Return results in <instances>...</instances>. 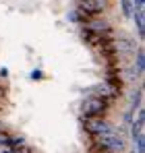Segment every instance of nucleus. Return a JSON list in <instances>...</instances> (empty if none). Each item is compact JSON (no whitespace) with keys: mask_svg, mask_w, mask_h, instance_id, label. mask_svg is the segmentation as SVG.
<instances>
[{"mask_svg":"<svg viewBox=\"0 0 145 153\" xmlns=\"http://www.w3.org/2000/svg\"><path fill=\"white\" fill-rule=\"evenodd\" d=\"M96 141H97V145L104 147L108 153H120V151H124V147H126L124 139H122L118 132H110V134L96 137Z\"/></svg>","mask_w":145,"mask_h":153,"instance_id":"1","label":"nucleus"},{"mask_svg":"<svg viewBox=\"0 0 145 153\" xmlns=\"http://www.w3.org/2000/svg\"><path fill=\"white\" fill-rule=\"evenodd\" d=\"M85 128L89 134L93 137H102V134H110V132H116L114 126L102 118H85Z\"/></svg>","mask_w":145,"mask_h":153,"instance_id":"2","label":"nucleus"},{"mask_svg":"<svg viewBox=\"0 0 145 153\" xmlns=\"http://www.w3.org/2000/svg\"><path fill=\"white\" fill-rule=\"evenodd\" d=\"M104 110H106V100H102V97H89L83 102V108H81L85 118H97Z\"/></svg>","mask_w":145,"mask_h":153,"instance_id":"3","label":"nucleus"},{"mask_svg":"<svg viewBox=\"0 0 145 153\" xmlns=\"http://www.w3.org/2000/svg\"><path fill=\"white\" fill-rule=\"evenodd\" d=\"M106 6V0H81L79 2V10L85 15H97L102 13Z\"/></svg>","mask_w":145,"mask_h":153,"instance_id":"4","label":"nucleus"},{"mask_svg":"<svg viewBox=\"0 0 145 153\" xmlns=\"http://www.w3.org/2000/svg\"><path fill=\"white\" fill-rule=\"evenodd\" d=\"M112 48H114V52L131 54V52H135V44H133V42H129V39H118V42H114V44H112Z\"/></svg>","mask_w":145,"mask_h":153,"instance_id":"5","label":"nucleus"},{"mask_svg":"<svg viewBox=\"0 0 145 153\" xmlns=\"http://www.w3.org/2000/svg\"><path fill=\"white\" fill-rule=\"evenodd\" d=\"M133 19H135V23H137V29H139V37H143V35H145V19H143V10H137V13H133Z\"/></svg>","mask_w":145,"mask_h":153,"instance_id":"6","label":"nucleus"},{"mask_svg":"<svg viewBox=\"0 0 145 153\" xmlns=\"http://www.w3.org/2000/svg\"><path fill=\"white\" fill-rule=\"evenodd\" d=\"M143 68H145V56H143V50H139V52H137V68H135V73L141 75Z\"/></svg>","mask_w":145,"mask_h":153,"instance_id":"7","label":"nucleus"},{"mask_svg":"<svg viewBox=\"0 0 145 153\" xmlns=\"http://www.w3.org/2000/svg\"><path fill=\"white\" fill-rule=\"evenodd\" d=\"M122 13H124V17H133L135 6H133V2H131V0H122Z\"/></svg>","mask_w":145,"mask_h":153,"instance_id":"8","label":"nucleus"},{"mask_svg":"<svg viewBox=\"0 0 145 153\" xmlns=\"http://www.w3.org/2000/svg\"><path fill=\"white\" fill-rule=\"evenodd\" d=\"M139 103H141V91H137V93L133 95V110L139 108Z\"/></svg>","mask_w":145,"mask_h":153,"instance_id":"9","label":"nucleus"},{"mask_svg":"<svg viewBox=\"0 0 145 153\" xmlns=\"http://www.w3.org/2000/svg\"><path fill=\"white\" fill-rule=\"evenodd\" d=\"M31 79H42V71H33L31 73Z\"/></svg>","mask_w":145,"mask_h":153,"instance_id":"10","label":"nucleus"},{"mask_svg":"<svg viewBox=\"0 0 145 153\" xmlns=\"http://www.w3.org/2000/svg\"><path fill=\"white\" fill-rule=\"evenodd\" d=\"M2 153H13V151H10V149H4V151H2Z\"/></svg>","mask_w":145,"mask_h":153,"instance_id":"11","label":"nucleus"},{"mask_svg":"<svg viewBox=\"0 0 145 153\" xmlns=\"http://www.w3.org/2000/svg\"><path fill=\"white\" fill-rule=\"evenodd\" d=\"M133 153H137V151H133Z\"/></svg>","mask_w":145,"mask_h":153,"instance_id":"12","label":"nucleus"}]
</instances>
